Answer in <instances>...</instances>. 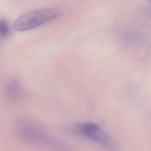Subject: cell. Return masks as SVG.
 I'll use <instances>...</instances> for the list:
<instances>
[{
    "label": "cell",
    "mask_w": 151,
    "mask_h": 151,
    "mask_svg": "<svg viewBox=\"0 0 151 151\" xmlns=\"http://www.w3.org/2000/svg\"><path fill=\"white\" fill-rule=\"evenodd\" d=\"M10 33L9 26L6 20L0 19V39L7 38Z\"/></svg>",
    "instance_id": "4"
},
{
    "label": "cell",
    "mask_w": 151,
    "mask_h": 151,
    "mask_svg": "<svg viewBox=\"0 0 151 151\" xmlns=\"http://www.w3.org/2000/svg\"><path fill=\"white\" fill-rule=\"evenodd\" d=\"M150 1L151 3V0H150Z\"/></svg>",
    "instance_id": "5"
},
{
    "label": "cell",
    "mask_w": 151,
    "mask_h": 151,
    "mask_svg": "<svg viewBox=\"0 0 151 151\" xmlns=\"http://www.w3.org/2000/svg\"><path fill=\"white\" fill-rule=\"evenodd\" d=\"M6 94L9 99L12 101H17L19 100L22 95L20 85L17 82L10 83L7 87Z\"/></svg>",
    "instance_id": "3"
},
{
    "label": "cell",
    "mask_w": 151,
    "mask_h": 151,
    "mask_svg": "<svg viewBox=\"0 0 151 151\" xmlns=\"http://www.w3.org/2000/svg\"><path fill=\"white\" fill-rule=\"evenodd\" d=\"M80 134L90 139L102 146L114 150L115 144L111 137L98 125L93 122H83L76 127Z\"/></svg>",
    "instance_id": "2"
},
{
    "label": "cell",
    "mask_w": 151,
    "mask_h": 151,
    "mask_svg": "<svg viewBox=\"0 0 151 151\" xmlns=\"http://www.w3.org/2000/svg\"><path fill=\"white\" fill-rule=\"evenodd\" d=\"M61 13V11L56 8L32 11L17 19L13 25V28L18 32L31 30L55 20L60 17Z\"/></svg>",
    "instance_id": "1"
}]
</instances>
